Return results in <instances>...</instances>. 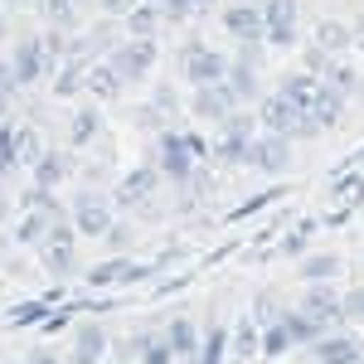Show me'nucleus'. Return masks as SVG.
Instances as JSON below:
<instances>
[{"label": "nucleus", "mask_w": 364, "mask_h": 364, "mask_svg": "<svg viewBox=\"0 0 364 364\" xmlns=\"http://www.w3.org/2000/svg\"><path fill=\"white\" fill-rule=\"evenodd\" d=\"M146 364H170V350L166 345H151V350H146Z\"/></svg>", "instance_id": "nucleus-1"}]
</instances>
